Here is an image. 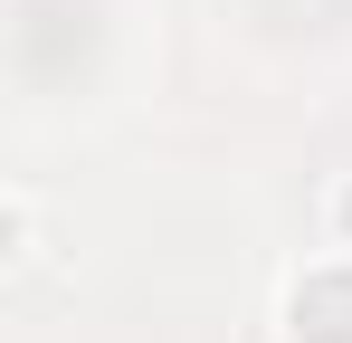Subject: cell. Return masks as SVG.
Returning <instances> with one entry per match:
<instances>
[{
	"label": "cell",
	"instance_id": "cell-2",
	"mask_svg": "<svg viewBox=\"0 0 352 343\" xmlns=\"http://www.w3.org/2000/svg\"><path fill=\"white\" fill-rule=\"evenodd\" d=\"M343 220H352V200H343Z\"/></svg>",
	"mask_w": 352,
	"mask_h": 343
},
{
	"label": "cell",
	"instance_id": "cell-1",
	"mask_svg": "<svg viewBox=\"0 0 352 343\" xmlns=\"http://www.w3.org/2000/svg\"><path fill=\"white\" fill-rule=\"evenodd\" d=\"M295 324L314 343H352V277H314L305 295H295Z\"/></svg>",
	"mask_w": 352,
	"mask_h": 343
}]
</instances>
